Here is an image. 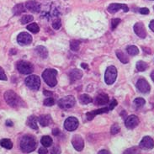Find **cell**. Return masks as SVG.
I'll return each mask as SVG.
<instances>
[{
  "label": "cell",
  "instance_id": "8",
  "mask_svg": "<svg viewBox=\"0 0 154 154\" xmlns=\"http://www.w3.org/2000/svg\"><path fill=\"white\" fill-rule=\"evenodd\" d=\"M75 103V98L73 96L68 95L64 97L63 99H61V100H59L58 105L60 108L67 109L72 108L74 106Z\"/></svg>",
  "mask_w": 154,
  "mask_h": 154
},
{
  "label": "cell",
  "instance_id": "46",
  "mask_svg": "<svg viewBox=\"0 0 154 154\" xmlns=\"http://www.w3.org/2000/svg\"><path fill=\"white\" fill-rule=\"evenodd\" d=\"M99 154H110V152L107 150H101L100 151Z\"/></svg>",
  "mask_w": 154,
  "mask_h": 154
},
{
  "label": "cell",
  "instance_id": "37",
  "mask_svg": "<svg viewBox=\"0 0 154 154\" xmlns=\"http://www.w3.org/2000/svg\"><path fill=\"white\" fill-rule=\"evenodd\" d=\"M61 26H62V22H61V20H60L59 19H57L56 20L53 21V23H52V27H53V29L57 30V29H60Z\"/></svg>",
  "mask_w": 154,
  "mask_h": 154
},
{
  "label": "cell",
  "instance_id": "50",
  "mask_svg": "<svg viewBox=\"0 0 154 154\" xmlns=\"http://www.w3.org/2000/svg\"><path fill=\"white\" fill-rule=\"evenodd\" d=\"M10 53H12V54H16V50H11Z\"/></svg>",
  "mask_w": 154,
  "mask_h": 154
},
{
  "label": "cell",
  "instance_id": "41",
  "mask_svg": "<svg viewBox=\"0 0 154 154\" xmlns=\"http://www.w3.org/2000/svg\"><path fill=\"white\" fill-rule=\"evenodd\" d=\"M139 12L141 13L142 14H149V9L147 8H140Z\"/></svg>",
  "mask_w": 154,
  "mask_h": 154
},
{
  "label": "cell",
  "instance_id": "13",
  "mask_svg": "<svg viewBox=\"0 0 154 154\" xmlns=\"http://www.w3.org/2000/svg\"><path fill=\"white\" fill-rule=\"evenodd\" d=\"M133 29H134V32L137 34V35H138L139 37L142 38V39L146 38V28H145V26H144V25L142 24V22H137V23H136L135 25H134Z\"/></svg>",
  "mask_w": 154,
  "mask_h": 154
},
{
  "label": "cell",
  "instance_id": "32",
  "mask_svg": "<svg viewBox=\"0 0 154 154\" xmlns=\"http://www.w3.org/2000/svg\"><path fill=\"white\" fill-rule=\"evenodd\" d=\"M146 103V101L144 99H142V98H137L136 100H134V104H135V106L136 107H137V108H141L142 107L144 104Z\"/></svg>",
  "mask_w": 154,
  "mask_h": 154
},
{
  "label": "cell",
  "instance_id": "48",
  "mask_svg": "<svg viewBox=\"0 0 154 154\" xmlns=\"http://www.w3.org/2000/svg\"><path fill=\"white\" fill-rule=\"evenodd\" d=\"M151 79H152V80L154 82V70L152 72V73H151Z\"/></svg>",
  "mask_w": 154,
  "mask_h": 154
},
{
  "label": "cell",
  "instance_id": "28",
  "mask_svg": "<svg viewBox=\"0 0 154 154\" xmlns=\"http://www.w3.org/2000/svg\"><path fill=\"white\" fill-rule=\"evenodd\" d=\"M0 145L6 149H11L13 147V142L9 139H2L0 141Z\"/></svg>",
  "mask_w": 154,
  "mask_h": 154
},
{
  "label": "cell",
  "instance_id": "7",
  "mask_svg": "<svg viewBox=\"0 0 154 154\" xmlns=\"http://www.w3.org/2000/svg\"><path fill=\"white\" fill-rule=\"evenodd\" d=\"M17 69L22 74H30L34 71L33 65L26 61H20L17 63Z\"/></svg>",
  "mask_w": 154,
  "mask_h": 154
},
{
  "label": "cell",
  "instance_id": "16",
  "mask_svg": "<svg viewBox=\"0 0 154 154\" xmlns=\"http://www.w3.org/2000/svg\"><path fill=\"white\" fill-rule=\"evenodd\" d=\"M120 9H123L124 12H128L129 11V8L127 5L123 4H111L108 7V12L110 14H115V13L118 12Z\"/></svg>",
  "mask_w": 154,
  "mask_h": 154
},
{
  "label": "cell",
  "instance_id": "6",
  "mask_svg": "<svg viewBox=\"0 0 154 154\" xmlns=\"http://www.w3.org/2000/svg\"><path fill=\"white\" fill-rule=\"evenodd\" d=\"M117 78V69L116 67L114 66L109 67L104 74V81L108 85H111L116 82Z\"/></svg>",
  "mask_w": 154,
  "mask_h": 154
},
{
  "label": "cell",
  "instance_id": "10",
  "mask_svg": "<svg viewBox=\"0 0 154 154\" xmlns=\"http://www.w3.org/2000/svg\"><path fill=\"white\" fill-rule=\"evenodd\" d=\"M17 42L21 46H27L32 42V36L27 32H22L17 36Z\"/></svg>",
  "mask_w": 154,
  "mask_h": 154
},
{
  "label": "cell",
  "instance_id": "3",
  "mask_svg": "<svg viewBox=\"0 0 154 154\" xmlns=\"http://www.w3.org/2000/svg\"><path fill=\"white\" fill-rule=\"evenodd\" d=\"M4 100L6 103L12 107H19L23 104V101L13 90H8L4 93Z\"/></svg>",
  "mask_w": 154,
  "mask_h": 154
},
{
  "label": "cell",
  "instance_id": "25",
  "mask_svg": "<svg viewBox=\"0 0 154 154\" xmlns=\"http://www.w3.org/2000/svg\"><path fill=\"white\" fill-rule=\"evenodd\" d=\"M41 142H42L43 146L48 147V146H51L52 145V139L49 136H44V137H42Z\"/></svg>",
  "mask_w": 154,
  "mask_h": 154
},
{
  "label": "cell",
  "instance_id": "11",
  "mask_svg": "<svg viewBox=\"0 0 154 154\" xmlns=\"http://www.w3.org/2000/svg\"><path fill=\"white\" fill-rule=\"evenodd\" d=\"M137 88L140 92H142L143 94H147L149 93L151 90L150 84L148 83V82L146 81V79H138V81L137 82Z\"/></svg>",
  "mask_w": 154,
  "mask_h": 154
},
{
  "label": "cell",
  "instance_id": "45",
  "mask_svg": "<svg viewBox=\"0 0 154 154\" xmlns=\"http://www.w3.org/2000/svg\"><path fill=\"white\" fill-rule=\"evenodd\" d=\"M149 27H150V29L154 32V20L150 22V24H149Z\"/></svg>",
  "mask_w": 154,
  "mask_h": 154
},
{
  "label": "cell",
  "instance_id": "19",
  "mask_svg": "<svg viewBox=\"0 0 154 154\" xmlns=\"http://www.w3.org/2000/svg\"><path fill=\"white\" fill-rule=\"evenodd\" d=\"M38 121H39V123L41 124V125L43 126V127L47 126V125H49L50 124L52 123V119H51V117L49 115H43V116H41L39 117Z\"/></svg>",
  "mask_w": 154,
  "mask_h": 154
},
{
  "label": "cell",
  "instance_id": "5",
  "mask_svg": "<svg viewBox=\"0 0 154 154\" xmlns=\"http://www.w3.org/2000/svg\"><path fill=\"white\" fill-rule=\"evenodd\" d=\"M25 84L29 89L36 91L41 87V79L37 75H30L25 79Z\"/></svg>",
  "mask_w": 154,
  "mask_h": 154
},
{
  "label": "cell",
  "instance_id": "43",
  "mask_svg": "<svg viewBox=\"0 0 154 154\" xmlns=\"http://www.w3.org/2000/svg\"><path fill=\"white\" fill-rule=\"evenodd\" d=\"M59 133H60V131H59L58 128H55V129H53V131H52V134H53L54 136H57Z\"/></svg>",
  "mask_w": 154,
  "mask_h": 154
},
{
  "label": "cell",
  "instance_id": "1",
  "mask_svg": "<svg viewBox=\"0 0 154 154\" xmlns=\"http://www.w3.org/2000/svg\"><path fill=\"white\" fill-rule=\"evenodd\" d=\"M37 143L35 139L32 136L26 135L24 136L20 141V148L24 152L29 153L35 150Z\"/></svg>",
  "mask_w": 154,
  "mask_h": 154
},
{
  "label": "cell",
  "instance_id": "33",
  "mask_svg": "<svg viewBox=\"0 0 154 154\" xmlns=\"http://www.w3.org/2000/svg\"><path fill=\"white\" fill-rule=\"evenodd\" d=\"M34 20V17L32 15H24V16H22L21 18V23H22V25H26V24H28L29 22H31V21Z\"/></svg>",
  "mask_w": 154,
  "mask_h": 154
},
{
  "label": "cell",
  "instance_id": "23",
  "mask_svg": "<svg viewBox=\"0 0 154 154\" xmlns=\"http://www.w3.org/2000/svg\"><path fill=\"white\" fill-rule=\"evenodd\" d=\"M116 54L118 59H119L122 63L126 64V63H129V59L127 57V56H126L123 51H121V50H117L116 51Z\"/></svg>",
  "mask_w": 154,
  "mask_h": 154
},
{
  "label": "cell",
  "instance_id": "22",
  "mask_svg": "<svg viewBox=\"0 0 154 154\" xmlns=\"http://www.w3.org/2000/svg\"><path fill=\"white\" fill-rule=\"evenodd\" d=\"M37 121L38 118L35 116H30L27 120V125H29L31 129L38 130Z\"/></svg>",
  "mask_w": 154,
  "mask_h": 154
},
{
  "label": "cell",
  "instance_id": "17",
  "mask_svg": "<svg viewBox=\"0 0 154 154\" xmlns=\"http://www.w3.org/2000/svg\"><path fill=\"white\" fill-rule=\"evenodd\" d=\"M140 147L142 149H152L154 147L153 139L150 137H145L142 138L140 142Z\"/></svg>",
  "mask_w": 154,
  "mask_h": 154
},
{
  "label": "cell",
  "instance_id": "31",
  "mask_svg": "<svg viewBox=\"0 0 154 154\" xmlns=\"http://www.w3.org/2000/svg\"><path fill=\"white\" fill-rule=\"evenodd\" d=\"M80 47V42L77 41V40H72L70 42V48L72 51H78Z\"/></svg>",
  "mask_w": 154,
  "mask_h": 154
},
{
  "label": "cell",
  "instance_id": "36",
  "mask_svg": "<svg viewBox=\"0 0 154 154\" xmlns=\"http://www.w3.org/2000/svg\"><path fill=\"white\" fill-rule=\"evenodd\" d=\"M120 125L118 124H114V125L111 126V129H110V132L112 135H115V134H117L119 131H120Z\"/></svg>",
  "mask_w": 154,
  "mask_h": 154
},
{
  "label": "cell",
  "instance_id": "39",
  "mask_svg": "<svg viewBox=\"0 0 154 154\" xmlns=\"http://www.w3.org/2000/svg\"><path fill=\"white\" fill-rule=\"evenodd\" d=\"M51 154H61V148L58 146H55L51 150Z\"/></svg>",
  "mask_w": 154,
  "mask_h": 154
},
{
  "label": "cell",
  "instance_id": "12",
  "mask_svg": "<svg viewBox=\"0 0 154 154\" xmlns=\"http://www.w3.org/2000/svg\"><path fill=\"white\" fill-rule=\"evenodd\" d=\"M72 144L74 147V149L78 152H81L84 147V142H83V137L80 135H75L72 137Z\"/></svg>",
  "mask_w": 154,
  "mask_h": 154
},
{
  "label": "cell",
  "instance_id": "40",
  "mask_svg": "<svg viewBox=\"0 0 154 154\" xmlns=\"http://www.w3.org/2000/svg\"><path fill=\"white\" fill-rule=\"evenodd\" d=\"M0 80H4V81L7 80V76L5 74L4 69L1 67H0Z\"/></svg>",
  "mask_w": 154,
  "mask_h": 154
},
{
  "label": "cell",
  "instance_id": "34",
  "mask_svg": "<svg viewBox=\"0 0 154 154\" xmlns=\"http://www.w3.org/2000/svg\"><path fill=\"white\" fill-rule=\"evenodd\" d=\"M139 152H140L139 147H137V146H133V147H131L129 149L125 150L123 154H139Z\"/></svg>",
  "mask_w": 154,
  "mask_h": 154
},
{
  "label": "cell",
  "instance_id": "2",
  "mask_svg": "<svg viewBox=\"0 0 154 154\" xmlns=\"http://www.w3.org/2000/svg\"><path fill=\"white\" fill-rule=\"evenodd\" d=\"M57 71L56 69L52 68H47L42 73V79L49 87L53 88L57 85Z\"/></svg>",
  "mask_w": 154,
  "mask_h": 154
},
{
  "label": "cell",
  "instance_id": "38",
  "mask_svg": "<svg viewBox=\"0 0 154 154\" xmlns=\"http://www.w3.org/2000/svg\"><path fill=\"white\" fill-rule=\"evenodd\" d=\"M121 20L120 19H113L112 21H111V27H112V29H115L116 28L118 25L121 23Z\"/></svg>",
  "mask_w": 154,
  "mask_h": 154
},
{
  "label": "cell",
  "instance_id": "15",
  "mask_svg": "<svg viewBox=\"0 0 154 154\" xmlns=\"http://www.w3.org/2000/svg\"><path fill=\"white\" fill-rule=\"evenodd\" d=\"M25 8L32 13H39L41 11V4L35 0H29L25 3Z\"/></svg>",
  "mask_w": 154,
  "mask_h": 154
},
{
  "label": "cell",
  "instance_id": "30",
  "mask_svg": "<svg viewBox=\"0 0 154 154\" xmlns=\"http://www.w3.org/2000/svg\"><path fill=\"white\" fill-rule=\"evenodd\" d=\"M126 51L131 56H136L139 53V49L136 46H129L126 48Z\"/></svg>",
  "mask_w": 154,
  "mask_h": 154
},
{
  "label": "cell",
  "instance_id": "18",
  "mask_svg": "<svg viewBox=\"0 0 154 154\" xmlns=\"http://www.w3.org/2000/svg\"><path fill=\"white\" fill-rule=\"evenodd\" d=\"M109 100V96L106 94L102 93L96 97L95 100H94V104L96 105H103V104H108Z\"/></svg>",
  "mask_w": 154,
  "mask_h": 154
},
{
  "label": "cell",
  "instance_id": "4",
  "mask_svg": "<svg viewBox=\"0 0 154 154\" xmlns=\"http://www.w3.org/2000/svg\"><path fill=\"white\" fill-rule=\"evenodd\" d=\"M117 105V101L116 100H113L112 102L109 104L108 107H104V108L99 109H96V110H93L86 114V116H87L88 121H92L95 116L97 115H100V114H104V113H108L109 111L112 110L113 109L115 108Z\"/></svg>",
  "mask_w": 154,
  "mask_h": 154
},
{
  "label": "cell",
  "instance_id": "9",
  "mask_svg": "<svg viewBox=\"0 0 154 154\" xmlns=\"http://www.w3.org/2000/svg\"><path fill=\"white\" fill-rule=\"evenodd\" d=\"M79 120L76 117L71 116L68 117L67 120L64 122V127L65 129L68 131H75L78 127H79Z\"/></svg>",
  "mask_w": 154,
  "mask_h": 154
},
{
  "label": "cell",
  "instance_id": "21",
  "mask_svg": "<svg viewBox=\"0 0 154 154\" xmlns=\"http://www.w3.org/2000/svg\"><path fill=\"white\" fill-rule=\"evenodd\" d=\"M35 52L37 53L42 58L46 59L47 57H48V51L46 49L45 46H38L35 47Z\"/></svg>",
  "mask_w": 154,
  "mask_h": 154
},
{
  "label": "cell",
  "instance_id": "35",
  "mask_svg": "<svg viewBox=\"0 0 154 154\" xmlns=\"http://www.w3.org/2000/svg\"><path fill=\"white\" fill-rule=\"evenodd\" d=\"M44 104L46 105V106H52V105H54L55 104V100L53 98H51V97H48L47 99L44 100Z\"/></svg>",
  "mask_w": 154,
  "mask_h": 154
},
{
  "label": "cell",
  "instance_id": "26",
  "mask_svg": "<svg viewBox=\"0 0 154 154\" xmlns=\"http://www.w3.org/2000/svg\"><path fill=\"white\" fill-rule=\"evenodd\" d=\"M79 101H80V103L82 104H89V103H91L92 101H93V99L89 95H88V94H82L79 97Z\"/></svg>",
  "mask_w": 154,
  "mask_h": 154
},
{
  "label": "cell",
  "instance_id": "20",
  "mask_svg": "<svg viewBox=\"0 0 154 154\" xmlns=\"http://www.w3.org/2000/svg\"><path fill=\"white\" fill-rule=\"evenodd\" d=\"M82 77H83V72L80 71L79 69H73L69 73V78L71 79L72 82L79 80Z\"/></svg>",
  "mask_w": 154,
  "mask_h": 154
},
{
  "label": "cell",
  "instance_id": "27",
  "mask_svg": "<svg viewBox=\"0 0 154 154\" xmlns=\"http://www.w3.org/2000/svg\"><path fill=\"white\" fill-rule=\"evenodd\" d=\"M148 64L143 61H138L137 63V70L138 72H144L147 69Z\"/></svg>",
  "mask_w": 154,
  "mask_h": 154
},
{
  "label": "cell",
  "instance_id": "14",
  "mask_svg": "<svg viewBox=\"0 0 154 154\" xmlns=\"http://www.w3.org/2000/svg\"><path fill=\"white\" fill-rule=\"evenodd\" d=\"M139 124V119L137 116L131 115L125 119V125L128 129H134L135 127H137Z\"/></svg>",
  "mask_w": 154,
  "mask_h": 154
},
{
  "label": "cell",
  "instance_id": "51",
  "mask_svg": "<svg viewBox=\"0 0 154 154\" xmlns=\"http://www.w3.org/2000/svg\"><path fill=\"white\" fill-rule=\"evenodd\" d=\"M153 8H154V7H153Z\"/></svg>",
  "mask_w": 154,
  "mask_h": 154
},
{
  "label": "cell",
  "instance_id": "47",
  "mask_svg": "<svg viewBox=\"0 0 154 154\" xmlns=\"http://www.w3.org/2000/svg\"><path fill=\"white\" fill-rule=\"evenodd\" d=\"M13 122L10 120H8V121H6V125H8V126H13Z\"/></svg>",
  "mask_w": 154,
  "mask_h": 154
},
{
  "label": "cell",
  "instance_id": "49",
  "mask_svg": "<svg viewBox=\"0 0 154 154\" xmlns=\"http://www.w3.org/2000/svg\"><path fill=\"white\" fill-rule=\"evenodd\" d=\"M82 67L83 68H88V66L86 63H82Z\"/></svg>",
  "mask_w": 154,
  "mask_h": 154
},
{
  "label": "cell",
  "instance_id": "44",
  "mask_svg": "<svg viewBox=\"0 0 154 154\" xmlns=\"http://www.w3.org/2000/svg\"><path fill=\"white\" fill-rule=\"evenodd\" d=\"M44 94L47 97H51L52 95V93L51 91H48V90H44Z\"/></svg>",
  "mask_w": 154,
  "mask_h": 154
},
{
  "label": "cell",
  "instance_id": "42",
  "mask_svg": "<svg viewBox=\"0 0 154 154\" xmlns=\"http://www.w3.org/2000/svg\"><path fill=\"white\" fill-rule=\"evenodd\" d=\"M47 152H48V150L45 146H42L39 149V154H47Z\"/></svg>",
  "mask_w": 154,
  "mask_h": 154
},
{
  "label": "cell",
  "instance_id": "29",
  "mask_svg": "<svg viewBox=\"0 0 154 154\" xmlns=\"http://www.w3.org/2000/svg\"><path fill=\"white\" fill-rule=\"evenodd\" d=\"M27 29L29 30L30 32L32 33H38L40 31V27L39 25L36 24V23H32V24H29L28 26H27Z\"/></svg>",
  "mask_w": 154,
  "mask_h": 154
},
{
  "label": "cell",
  "instance_id": "24",
  "mask_svg": "<svg viewBox=\"0 0 154 154\" xmlns=\"http://www.w3.org/2000/svg\"><path fill=\"white\" fill-rule=\"evenodd\" d=\"M25 11V8L24 6V4H16L14 8H13V12L15 15H20L22 13H24Z\"/></svg>",
  "mask_w": 154,
  "mask_h": 154
}]
</instances>
